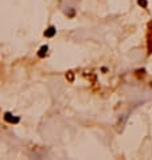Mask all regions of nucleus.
Instances as JSON below:
<instances>
[{
    "label": "nucleus",
    "instance_id": "f03ea898",
    "mask_svg": "<svg viewBox=\"0 0 152 160\" xmlns=\"http://www.w3.org/2000/svg\"><path fill=\"white\" fill-rule=\"evenodd\" d=\"M55 32H57V28H55L54 26H51V27H49V28L45 31V36H46V38H51V36L55 35Z\"/></svg>",
    "mask_w": 152,
    "mask_h": 160
},
{
    "label": "nucleus",
    "instance_id": "7ed1b4c3",
    "mask_svg": "<svg viewBox=\"0 0 152 160\" xmlns=\"http://www.w3.org/2000/svg\"><path fill=\"white\" fill-rule=\"evenodd\" d=\"M47 50H49V46H42L39 49V51H38V57L39 58H45L46 57V54H47Z\"/></svg>",
    "mask_w": 152,
    "mask_h": 160
},
{
    "label": "nucleus",
    "instance_id": "20e7f679",
    "mask_svg": "<svg viewBox=\"0 0 152 160\" xmlns=\"http://www.w3.org/2000/svg\"><path fill=\"white\" fill-rule=\"evenodd\" d=\"M137 3H139V5H140V7H143V8H145V7L148 5L147 0H137Z\"/></svg>",
    "mask_w": 152,
    "mask_h": 160
},
{
    "label": "nucleus",
    "instance_id": "f257e3e1",
    "mask_svg": "<svg viewBox=\"0 0 152 160\" xmlns=\"http://www.w3.org/2000/svg\"><path fill=\"white\" fill-rule=\"evenodd\" d=\"M4 120L7 121V123H9V124H18L19 121H20V118H19V117L12 116L9 112H5V113H4Z\"/></svg>",
    "mask_w": 152,
    "mask_h": 160
}]
</instances>
